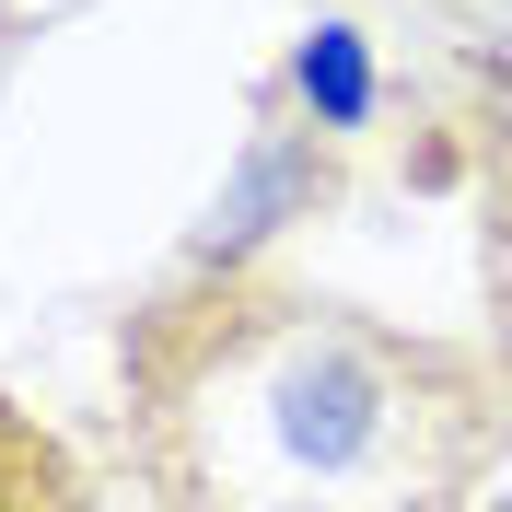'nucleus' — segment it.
I'll return each instance as SVG.
<instances>
[{"label": "nucleus", "instance_id": "nucleus-1", "mask_svg": "<svg viewBox=\"0 0 512 512\" xmlns=\"http://www.w3.org/2000/svg\"><path fill=\"white\" fill-rule=\"evenodd\" d=\"M303 105H326L338 128L361 117V47L350 35H315V47H303Z\"/></svg>", "mask_w": 512, "mask_h": 512}]
</instances>
